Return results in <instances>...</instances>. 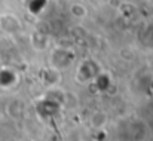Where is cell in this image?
<instances>
[{
  "label": "cell",
  "mask_w": 153,
  "mask_h": 141,
  "mask_svg": "<svg viewBox=\"0 0 153 141\" xmlns=\"http://www.w3.org/2000/svg\"><path fill=\"white\" fill-rule=\"evenodd\" d=\"M74 55L67 50V49H55L51 55V64L53 67V70H61V68H65L71 64Z\"/></svg>",
  "instance_id": "obj_1"
},
{
  "label": "cell",
  "mask_w": 153,
  "mask_h": 141,
  "mask_svg": "<svg viewBox=\"0 0 153 141\" xmlns=\"http://www.w3.org/2000/svg\"><path fill=\"white\" fill-rule=\"evenodd\" d=\"M98 74H100L98 67L94 61H85L77 68V80H80V83H86L89 80H94Z\"/></svg>",
  "instance_id": "obj_2"
},
{
  "label": "cell",
  "mask_w": 153,
  "mask_h": 141,
  "mask_svg": "<svg viewBox=\"0 0 153 141\" xmlns=\"http://www.w3.org/2000/svg\"><path fill=\"white\" fill-rule=\"evenodd\" d=\"M0 28H1L4 33L12 34V33H16V31L21 28V22L18 21V18H16L15 15L7 13V15H3V16L0 18Z\"/></svg>",
  "instance_id": "obj_3"
},
{
  "label": "cell",
  "mask_w": 153,
  "mask_h": 141,
  "mask_svg": "<svg viewBox=\"0 0 153 141\" xmlns=\"http://www.w3.org/2000/svg\"><path fill=\"white\" fill-rule=\"evenodd\" d=\"M107 123V114L104 111H94L89 117V125L95 131H101Z\"/></svg>",
  "instance_id": "obj_4"
},
{
  "label": "cell",
  "mask_w": 153,
  "mask_h": 141,
  "mask_svg": "<svg viewBox=\"0 0 153 141\" xmlns=\"http://www.w3.org/2000/svg\"><path fill=\"white\" fill-rule=\"evenodd\" d=\"M70 12H71V15L76 16V18H83V16H86V13H88L86 7H85L82 3H73V4L70 6Z\"/></svg>",
  "instance_id": "obj_5"
},
{
  "label": "cell",
  "mask_w": 153,
  "mask_h": 141,
  "mask_svg": "<svg viewBox=\"0 0 153 141\" xmlns=\"http://www.w3.org/2000/svg\"><path fill=\"white\" fill-rule=\"evenodd\" d=\"M80 141H85V140H80Z\"/></svg>",
  "instance_id": "obj_6"
}]
</instances>
